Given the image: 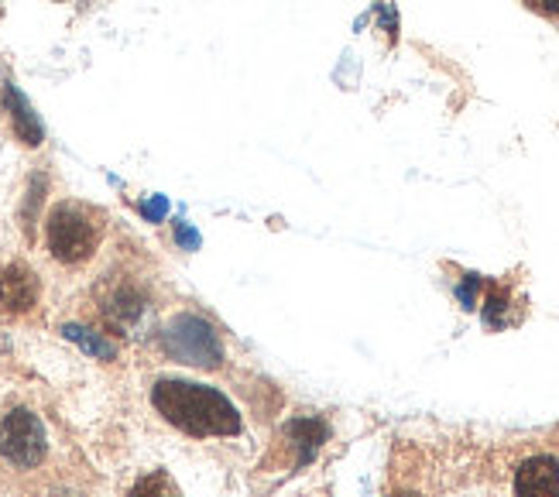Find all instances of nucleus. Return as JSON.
<instances>
[{
	"mask_svg": "<svg viewBox=\"0 0 559 497\" xmlns=\"http://www.w3.org/2000/svg\"><path fill=\"white\" fill-rule=\"evenodd\" d=\"M152 402L158 415L189 436H237L240 415L224 391L197 381H158L152 388Z\"/></svg>",
	"mask_w": 559,
	"mask_h": 497,
	"instance_id": "1",
	"label": "nucleus"
},
{
	"mask_svg": "<svg viewBox=\"0 0 559 497\" xmlns=\"http://www.w3.org/2000/svg\"><path fill=\"white\" fill-rule=\"evenodd\" d=\"M104 237V223L93 210L80 206V203H62L52 210L45 223V240H48V251H52L56 261L62 264H80L86 261L96 244Z\"/></svg>",
	"mask_w": 559,
	"mask_h": 497,
	"instance_id": "2",
	"label": "nucleus"
},
{
	"mask_svg": "<svg viewBox=\"0 0 559 497\" xmlns=\"http://www.w3.org/2000/svg\"><path fill=\"white\" fill-rule=\"evenodd\" d=\"M162 346L165 354L189 364V367H221L224 364V346L221 336L200 316H176L162 333Z\"/></svg>",
	"mask_w": 559,
	"mask_h": 497,
	"instance_id": "3",
	"label": "nucleus"
},
{
	"mask_svg": "<svg viewBox=\"0 0 559 497\" xmlns=\"http://www.w3.org/2000/svg\"><path fill=\"white\" fill-rule=\"evenodd\" d=\"M45 426L28 409H14L0 422V457L17 470H32L45 460Z\"/></svg>",
	"mask_w": 559,
	"mask_h": 497,
	"instance_id": "4",
	"label": "nucleus"
},
{
	"mask_svg": "<svg viewBox=\"0 0 559 497\" xmlns=\"http://www.w3.org/2000/svg\"><path fill=\"white\" fill-rule=\"evenodd\" d=\"M38 279L24 264H8L0 271V309L8 312H28L38 303Z\"/></svg>",
	"mask_w": 559,
	"mask_h": 497,
	"instance_id": "5",
	"label": "nucleus"
},
{
	"mask_svg": "<svg viewBox=\"0 0 559 497\" xmlns=\"http://www.w3.org/2000/svg\"><path fill=\"white\" fill-rule=\"evenodd\" d=\"M515 497H559V463L552 457H532L515 474Z\"/></svg>",
	"mask_w": 559,
	"mask_h": 497,
	"instance_id": "6",
	"label": "nucleus"
},
{
	"mask_svg": "<svg viewBox=\"0 0 559 497\" xmlns=\"http://www.w3.org/2000/svg\"><path fill=\"white\" fill-rule=\"evenodd\" d=\"M104 316L114 322L117 330H138L144 322V316H148V298H144V292L134 285H120L107 295Z\"/></svg>",
	"mask_w": 559,
	"mask_h": 497,
	"instance_id": "7",
	"label": "nucleus"
},
{
	"mask_svg": "<svg viewBox=\"0 0 559 497\" xmlns=\"http://www.w3.org/2000/svg\"><path fill=\"white\" fill-rule=\"evenodd\" d=\"M4 107H8V114H11V128H14L17 141H21V144H28V147H38V144L45 141V128H41L38 114L32 110L28 96H24L14 83L4 86Z\"/></svg>",
	"mask_w": 559,
	"mask_h": 497,
	"instance_id": "8",
	"label": "nucleus"
},
{
	"mask_svg": "<svg viewBox=\"0 0 559 497\" xmlns=\"http://www.w3.org/2000/svg\"><path fill=\"white\" fill-rule=\"evenodd\" d=\"M285 436L299 450V466H306L316 453H320V446L326 442V422H320V418H292L285 426Z\"/></svg>",
	"mask_w": 559,
	"mask_h": 497,
	"instance_id": "9",
	"label": "nucleus"
},
{
	"mask_svg": "<svg viewBox=\"0 0 559 497\" xmlns=\"http://www.w3.org/2000/svg\"><path fill=\"white\" fill-rule=\"evenodd\" d=\"M62 336L72 340V343H80L83 351H86L90 357H96V360H114V357H117V346H114L107 336H100V333H93V330L80 327V322H66V327H62Z\"/></svg>",
	"mask_w": 559,
	"mask_h": 497,
	"instance_id": "10",
	"label": "nucleus"
},
{
	"mask_svg": "<svg viewBox=\"0 0 559 497\" xmlns=\"http://www.w3.org/2000/svg\"><path fill=\"white\" fill-rule=\"evenodd\" d=\"M131 497H179V487L173 484V477L165 470H155V474H144L134 487Z\"/></svg>",
	"mask_w": 559,
	"mask_h": 497,
	"instance_id": "11",
	"label": "nucleus"
},
{
	"mask_svg": "<svg viewBox=\"0 0 559 497\" xmlns=\"http://www.w3.org/2000/svg\"><path fill=\"white\" fill-rule=\"evenodd\" d=\"M141 213H144V220H152V223L165 220V213H168V199H165V196L144 199V203H141Z\"/></svg>",
	"mask_w": 559,
	"mask_h": 497,
	"instance_id": "12",
	"label": "nucleus"
},
{
	"mask_svg": "<svg viewBox=\"0 0 559 497\" xmlns=\"http://www.w3.org/2000/svg\"><path fill=\"white\" fill-rule=\"evenodd\" d=\"M176 240L186 247V251H200V244H203V240H200V234L192 230V223H186V220H179V223H176Z\"/></svg>",
	"mask_w": 559,
	"mask_h": 497,
	"instance_id": "13",
	"label": "nucleus"
},
{
	"mask_svg": "<svg viewBox=\"0 0 559 497\" xmlns=\"http://www.w3.org/2000/svg\"><path fill=\"white\" fill-rule=\"evenodd\" d=\"M539 4H543L549 14H559V0H539Z\"/></svg>",
	"mask_w": 559,
	"mask_h": 497,
	"instance_id": "14",
	"label": "nucleus"
},
{
	"mask_svg": "<svg viewBox=\"0 0 559 497\" xmlns=\"http://www.w3.org/2000/svg\"><path fill=\"white\" fill-rule=\"evenodd\" d=\"M392 497H419V494H392Z\"/></svg>",
	"mask_w": 559,
	"mask_h": 497,
	"instance_id": "15",
	"label": "nucleus"
}]
</instances>
